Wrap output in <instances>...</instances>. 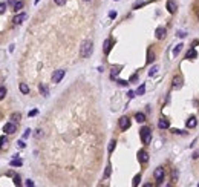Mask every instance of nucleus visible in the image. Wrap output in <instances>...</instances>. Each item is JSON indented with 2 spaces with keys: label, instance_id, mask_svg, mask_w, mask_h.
Here are the masks:
<instances>
[{
  "label": "nucleus",
  "instance_id": "49530a36",
  "mask_svg": "<svg viewBox=\"0 0 199 187\" xmlns=\"http://www.w3.org/2000/svg\"><path fill=\"white\" fill-rule=\"evenodd\" d=\"M8 3H11V5H14V3H15V0H8Z\"/></svg>",
  "mask_w": 199,
  "mask_h": 187
},
{
  "label": "nucleus",
  "instance_id": "ddd939ff",
  "mask_svg": "<svg viewBox=\"0 0 199 187\" xmlns=\"http://www.w3.org/2000/svg\"><path fill=\"white\" fill-rule=\"evenodd\" d=\"M196 124H198V121H196V117H190V118L187 120V127H188V129H193V127H196Z\"/></svg>",
  "mask_w": 199,
  "mask_h": 187
},
{
  "label": "nucleus",
  "instance_id": "7ed1b4c3",
  "mask_svg": "<svg viewBox=\"0 0 199 187\" xmlns=\"http://www.w3.org/2000/svg\"><path fill=\"white\" fill-rule=\"evenodd\" d=\"M64 74H66V71H64V69H58V71H55V72L52 74V81H54V83H60L61 80H63Z\"/></svg>",
  "mask_w": 199,
  "mask_h": 187
},
{
  "label": "nucleus",
  "instance_id": "09e8293b",
  "mask_svg": "<svg viewBox=\"0 0 199 187\" xmlns=\"http://www.w3.org/2000/svg\"><path fill=\"white\" fill-rule=\"evenodd\" d=\"M86 2H87V0H86Z\"/></svg>",
  "mask_w": 199,
  "mask_h": 187
},
{
  "label": "nucleus",
  "instance_id": "6e6552de",
  "mask_svg": "<svg viewBox=\"0 0 199 187\" xmlns=\"http://www.w3.org/2000/svg\"><path fill=\"white\" fill-rule=\"evenodd\" d=\"M26 17H28V15H26L25 12H20V14H17L14 17V20H12V22H14L15 25H20V23H23V22L26 20Z\"/></svg>",
  "mask_w": 199,
  "mask_h": 187
},
{
  "label": "nucleus",
  "instance_id": "cd10ccee",
  "mask_svg": "<svg viewBox=\"0 0 199 187\" xmlns=\"http://www.w3.org/2000/svg\"><path fill=\"white\" fill-rule=\"evenodd\" d=\"M139 181H141V175H136V176L133 178V186L136 187V186L139 184Z\"/></svg>",
  "mask_w": 199,
  "mask_h": 187
},
{
  "label": "nucleus",
  "instance_id": "a19ab883",
  "mask_svg": "<svg viewBox=\"0 0 199 187\" xmlns=\"http://www.w3.org/2000/svg\"><path fill=\"white\" fill-rule=\"evenodd\" d=\"M17 144H19V147H21V149H23L25 146H26V144H25V141H19V143H17Z\"/></svg>",
  "mask_w": 199,
  "mask_h": 187
},
{
  "label": "nucleus",
  "instance_id": "aec40b11",
  "mask_svg": "<svg viewBox=\"0 0 199 187\" xmlns=\"http://www.w3.org/2000/svg\"><path fill=\"white\" fill-rule=\"evenodd\" d=\"M40 92H42L43 97H48V95H49V91H48V87L45 86V84H40Z\"/></svg>",
  "mask_w": 199,
  "mask_h": 187
},
{
  "label": "nucleus",
  "instance_id": "c756f323",
  "mask_svg": "<svg viewBox=\"0 0 199 187\" xmlns=\"http://www.w3.org/2000/svg\"><path fill=\"white\" fill-rule=\"evenodd\" d=\"M118 74H119V69H117V68H115V69L112 71V74H110V77H112V78H115Z\"/></svg>",
  "mask_w": 199,
  "mask_h": 187
},
{
  "label": "nucleus",
  "instance_id": "dca6fc26",
  "mask_svg": "<svg viewBox=\"0 0 199 187\" xmlns=\"http://www.w3.org/2000/svg\"><path fill=\"white\" fill-rule=\"evenodd\" d=\"M103 51H104V54H109V51H110V40H104V44H103Z\"/></svg>",
  "mask_w": 199,
  "mask_h": 187
},
{
  "label": "nucleus",
  "instance_id": "b1692460",
  "mask_svg": "<svg viewBox=\"0 0 199 187\" xmlns=\"http://www.w3.org/2000/svg\"><path fill=\"white\" fill-rule=\"evenodd\" d=\"M6 143H8V138L5 135H2V137H0V147H3Z\"/></svg>",
  "mask_w": 199,
  "mask_h": 187
},
{
  "label": "nucleus",
  "instance_id": "473e14b6",
  "mask_svg": "<svg viewBox=\"0 0 199 187\" xmlns=\"http://www.w3.org/2000/svg\"><path fill=\"white\" fill-rule=\"evenodd\" d=\"M110 175V166H107L106 167V172H104V178H107Z\"/></svg>",
  "mask_w": 199,
  "mask_h": 187
},
{
  "label": "nucleus",
  "instance_id": "72a5a7b5",
  "mask_svg": "<svg viewBox=\"0 0 199 187\" xmlns=\"http://www.w3.org/2000/svg\"><path fill=\"white\" fill-rule=\"evenodd\" d=\"M178 37H181V38H184V37H187V34H185L184 31H178Z\"/></svg>",
  "mask_w": 199,
  "mask_h": 187
},
{
  "label": "nucleus",
  "instance_id": "0eeeda50",
  "mask_svg": "<svg viewBox=\"0 0 199 187\" xmlns=\"http://www.w3.org/2000/svg\"><path fill=\"white\" fill-rule=\"evenodd\" d=\"M138 159H139V163L145 164L149 161V153L145 152V150H139V152H138Z\"/></svg>",
  "mask_w": 199,
  "mask_h": 187
},
{
  "label": "nucleus",
  "instance_id": "de8ad7c7",
  "mask_svg": "<svg viewBox=\"0 0 199 187\" xmlns=\"http://www.w3.org/2000/svg\"><path fill=\"white\" fill-rule=\"evenodd\" d=\"M115 2H118V0H115Z\"/></svg>",
  "mask_w": 199,
  "mask_h": 187
},
{
  "label": "nucleus",
  "instance_id": "2eb2a0df",
  "mask_svg": "<svg viewBox=\"0 0 199 187\" xmlns=\"http://www.w3.org/2000/svg\"><path fill=\"white\" fill-rule=\"evenodd\" d=\"M135 120L138 123H144L145 121V115L143 114V112H138V114H135Z\"/></svg>",
  "mask_w": 199,
  "mask_h": 187
},
{
  "label": "nucleus",
  "instance_id": "7c9ffc66",
  "mask_svg": "<svg viewBox=\"0 0 199 187\" xmlns=\"http://www.w3.org/2000/svg\"><path fill=\"white\" fill-rule=\"evenodd\" d=\"M115 144H117L115 141H110V144H109V152H112V150L115 149Z\"/></svg>",
  "mask_w": 199,
  "mask_h": 187
},
{
  "label": "nucleus",
  "instance_id": "bb28decb",
  "mask_svg": "<svg viewBox=\"0 0 199 187\" xmlns=\"http://www.w3.org/2000/svg\"><path fill=\"white\" fill-rule=\"evenodd\" d=\"M158 69H159V68H158V66H153V68H152V69H150V71H149V75H150V77H152V75H155V74H156V72H158Z\"/></svg>",
  "mask_w": 199,
  "mask_h": 187
},
{
  "label": "nucleus",
  "instance_id": "4be33fe9",
  "mask_svg": "<svg viewBox=\"0 0 199 187\" xmlns=\"http://www.w3.org/2000/svg\"><path fill=\"white\" fill-rule=\"evenodd\" d=\"M144 92H145V86H144V84H141V86L136 89V95H143Z\"/></svg>",
  "mask_w": 199,
  "mask_h": 187
},
{
  "label": "nucleus",
  "instance_id": "a18cd8bd",
  "mask_svg": "<svg viewBox=\"0 0 199 187\" xmlns=\"http://www.w3.org/2000/svg\"><path fill=\"white\" fill-rule=\"evenodd\" d=\"M193 158H199V150H198V152H194V153H193Z\"/></svg>",
  "mask_w": 199,
  "mask_h": 187
},
{
  "label": "nucleus",
  "instance_id": "39448f33",
  "mask_svg": "<svg viewBox=\"0 0 199 187\" xmlns=\"http://www.w3.org/2000/svg\"><path fill=\"white\" fill-rule=\"evenodd\" d=\"M153 175H155V180H156L158 182H161L162 180H164V176H165V172H164L162 167H156L155 172H153Z\"/></svg>",
  "mask_w": 199,
  "mask_h": 187
},
{
  "label": "nucleus",
  "instance_id": "423d86ee",
  "mask_svg": "<svg viewBox=\"0 0 199 187\" xmlns=\"http://www.w3.org/2000/svg\"><path fill=\"white\" fill-rule=\"evenodd\" d=\"M3 130H5L6 133H14L17 130V126L14 123H6L5 126H3Z\"/></svg>",
  "mask_w": 199,
  "mask_h": 187
},
{
  "label": "nucleus",
  "instance_id": "37998d69",
  "mask_svg": "<svg viewBox=\"0 0 199 187\" xmlns=\"http://www.w3.org/2000/svg\"><path fill=\"white\" fill-rule=\"evenodd\" d=\"M119 84H121V86H127V81H124V80H119L118 81Z\"/></svg>",
  "mask_w": 199,
  "mask_h": 187
},
{
  "label": "nucleus",
  "instance_id": "58836bf2",
  "mask_svg": "<svg viewBox=\"0 0 199 187\" xmlns=\"http://www.w3.org/2000/svg\"><path fill=\"white\" fill-rule=\"evenodd\" d=\"M29 133H31V130H29V129H26L25 133H23V138H28V137H29Z\"/></svg>",
  "mask_w": 199,
  "mask_h": 187
},
{
  "label": "nucleus",
  "instance_id": "a878e982",
  "mask_svg": "<svg viewBox=\"0 0 199 187\" xmlns=\"http://www.w3.org/2000/svg\"><path fill=\"white\" fill-rule=\"evenodd\" d=\"M172 181H173V182L178 181V170H176V169H175L173 172H172Z\"/></svg>",
  "mask_w": 199,
  "mask_h": 187
},
{
  "label": "nucleus",
  "instance_id": "f257e3e1",
  "mask_svg": "<svg viewBox=\"0 0 199 187\" xmlns=\"http://www.w3.org/2000/svg\"><path fill=\"white\" fill-rule=\"evenodd\" d=\"M92 51H94V43H92L90 40H86V42H83V44H81L80 55H81L83 59H87V57L92 54Z\"/></svg>",
  "mask_w": 199,
  "mask_h": 187
},
{
  "label": "nucleus",
  "instance_id": "5701e85b",
  "mask_svg": "<svg viewBox=\"0 0 199 187\" xmlns=\"http://www.w3.org/2000/svg\"><path fill=\"white\" fill-rule=\"evenodd\" d=\"M5 95H6V87L0 86V100H3V98H5Z\"/></svg>",
  "mask_w": 199,
  "mask_h": 187
},
{
  "label": "nucleus",
  "instance_id": "ea45409f",
  "mask_svg": "<svg viewBox=\"0 0 199 187\" xmlns=\"http://www.w3.org/2000/svg\"><path fill=\"white\" fill-rule=\"evenodd\" d=\"M135 94H136V92H133V91H130L129 94H127V95H129V98H133V97H135Z\"/></svg>",
  "mask_w": 199,
  "mask_h": 187
},
{
  "label": "nucleus",
  "instance_id": "393cba45",
  "mask_svg": "<svg viewBox=\"0 0 199 187\" xmlns=\"http://www.w3.org/2000/svg\"><path fill=\"white\" fill-rule=\"evenodd\" d=\"M152 61H153V52L152 51H147V63H152Z\"/></svg>",
  "mask_w": 199,
  "mask_h": 187
},
{
  "label": "nucleus",
  "instance_id": "f03ea898",
  "mask_svg": "<svg viewBox=\"0 0 199 187\" xmlns=\"http://www.w3.org/2000/svg\"><path fill=\"white\" fill-rule=\"evenodd\" d=\"M141 133V140H143L144 144H150V141H152V130H150L149 127H143L139 130Z\"/></svg>",
  "mask_w": 199,
  "mask_h": 187
},
{
  "label": "nucleus",
  "instance_id": "1a4fd4ad",
  "mask_svg": "<svg viewBox=\"0 0 199 187\" xmlns=\"http://www.w3.org/2000/svg\"><path fill=\"white\" fill-rule=\"evenodd\" d=\"M165 28H162V26H159V28H156V31H155V35H156V38H159V40H162L165 37Z\"/></svg>",
  "mask_w": 199,
  "mask_h": 187
},
{
  "label": "nucleus",
  "instance_id": "a211bd4d",
  "mask_svg": "<svg viewBox=\"0 0 199 187\" xmlns=\"http://www.w3.org/2000/svg\"><path fill=\"white\" fill-rule=\"evenodd\" d=\"M21 164H23V161H21V159H12V161L9 163V166H11V167H20Z\"/></svg>",
  "mask_w": 199,
  "mask_h": 187
},
{
  "label": "nucleus",
  "instance_id": "9b49d317",
  "mask_svg": "<svg viewBox=\"0 0 199 187\" xmlns=\"http://www.w3.org/2000/svg\"><path fill=\"white\" fill-rule=\"evenodd\" d=\"M181 86H182V78L176 75V77L173 78V89H176V91H178V89H181Z\"/></svg>",
  "mask_w": 199,
  "mask_h": 187
},
{
  "label": "nucleus",
  "instance_id": "c03bdc74",
  "mask_svg": "<svg viewBox=\"0 0 199 187\" xmlns=\"http://www.w3.org/2000/svg\"><path fill=\"white\" fill-rule=\"evenodd\" d=\"M143 5H144L143 2H138V3H135V6H133V8H139V6H143Z\"/></svg>",
  "mask_w": 199,
  "mask_h": 187
},
{
  "label": "nucleus",
  "instance_id": "6ab92c4d",
  "mask_svg": "<svg viewBox=\"0 0 199 187\" xmlns=\"http://www.w3.org/2000/svg\"><path fill=\"white\" fill-rule=\"evenodd\" d=\"M23 5H25V3H23V2H21V0H20V2H15L14 5H12V8H14V11L17 12V11H20L21 8H23Z\"/></svg>",
  "mask_w": 199,
  "mask_h": 187
},
{
  "label": "nucleus",
  "instance_id": "c9c22d12",
  "mask_svg": "<svg viewBox=\"0 0 199 187\" xmlns=\"http://www.w3.org/2000/svg\"><path fill=\"white\" fill-rule=\"evenodd\" d=\"M14 184L15 186H20V178L19 176H14Z\"/></svg>",
  "mask_w": 199,
  "mask_h": 187
},
{
  "label": "nucleus",
  "instance_id": "412c9836",
  "mask_svg": "<svg viewBox=\"0 0 199 187\" xmlns=\"http://www.w3.org/2000/svg\"><path fill=\"white\" fill-rule=\"evenodd\" d=\"M182 46H184V44H182V43H179L178 46L175 48V51H173V57H178V54L181 52V49H182Z\"/></svg>",
  "mask_w": 199,
  "mask_h": 187
},
{
  "label": "nucleus",
  "instance_id": "f8f14e48",
  "mask_svg": "<svg viewBox=\"0 0 199 187\" xmlns=\"http://www.w3.org/2000/svg\"><path fill=\"white\" fill-rule=\"evenodd\" d=\"M158 127H159V129H169V127H170L169 120H165V118L159 120V121H158Z\"/></svg>",
  "mask_w": 199,
  "mask_h": 187
},
{
  "label": "nucleus",
  "instance_id": "9d476101",
  "mask_svg": "<svg viewBox=\"0 0 199 187\" xmlns=\"http://www.w3.org/2000/svg\"><path fill=\"white\" fill-rule=\"evenodd\" d=\"M176 8H178V6H176V3L173 2V0H169V2H167V11H169L170 14H175Z\"/></svg>",
  "mask_w": 199,
  "mask_h": 187
},
{
  "label": "nucleus",
  "instance_id": "20e7f679",
  "mask_svg": "<svg viewBox=\"0 0 199 187\" xmlns=\"http://www.w3.org/2000/svg\"><path fill=\"white\" fill-rule=\"evenodd\" d=\"M118 124H119V129H121V130H127V129L130 127V120L127 117H121L118 120Z\"/></svg>",
  "mask_w": 199,
  "mask_h": 187
},
{
  "label": "nucleus",
  "instance_id": "c85d7f7f",
  "mask_svg": "<svg viewBox=\"0 0 199 187\" xmlns=\"http://www.w3.org/2000/svg\"><path fill=\"white\" fill-rule=\"evenodd\" d=\"M5 11H6V3H0V14H3Z\"/></svg>",
  "mask_w": 199,
  "mask_h": 187
},
{
  "label": "nucleus",
  "instance_id": "2f4dec72",
  "mask_svg": "<svg viewBox=\"0 0 199 187\" xmlns=\"http://www.w3.org/2000/svg\"><path fill=\"white\" fill-rule=\"evenodd\" d=\"M54 2H55L57 5H58V6H63L64 3H66V0H54Z\"/></svg>",
  "mask_w": 199,
  "mask_h": 187
},
{
  "label": "nucleus",
  "instance_id": "4c0bfd02",
  "mask_svg": "<svg viewBox=\"0 0 199 187\" xmlns=\"http://www.w3.org/2000/svg\"><path fill=\"white\" fill-rule=\"evenodd\" d=\"M25 186H28V187H32V186H34V182L31 181V180H28V181L25 182Z\"/></svg>",
  "mask_w": 199,
  "mask_h": 187
},
{
  "label": "nucleus",
  "instance_id": "e433bc0d",
  "mask_svg": "<svg viewBox=\"0 0 199 187\" xmlns=\"http://www.w3.org/2000/svg\"><path fill=\"white\" fill-rule=\"evenodd\" d=\"M109 17H110V19H115V17H117V12H115V11H110V12H109Z\"/></svg>",
  "mask_w": 199,
  "mask_h": 187
},
{
  "label": "nucleus",
  "instance_id": "f3484780",
  "mask_svg": "<svg viewBox=\"0 0 199 187\" xmlns=\"http://www.w3.org/2000/svg\"><path fill=\"white\" fill-rule=\"evenodd\" d=\"M20 92L21 94H29V86L26 83H20Z\"/></svg>",
  "mask_w": 199,
  "mask_h": 187
},
{
  "label": "nucleus",
  "instance_id": "79ce46f5",
  "mask_svg": "<svg viewBox=\"0 0 199 187\" xmlns=\"http://www.w3.org/2000/svg\"><path fill=\"white\" fill-rule=\"evenodd\" d=\"M12 120H20V114H14L12 115Z\"/></svg>",
  "mask_w": 199,
  "mask_h": 187
},
{
  "label": "nucleus",
  "instance_id": "f704fd0d",
  "mask_svg": "<svg viewBox=\"0 0 199 187\" xmlns=\"http://www.w3.org/2000/svg\"><path fill=\"white\" fill-rule=\"evenodd\" d=\"M37 114H38V110H37V109H34V110H31V112H29V117H35Z\"/></svg>",
  "mask_w": 199,
  "mask_h": 187
},
{
  "label": "nucleus",
  "instance_id": "4468645a",
  "mask_svg": "<svg viewBox=\"0 0 199 187\" xmlns=\"http://www.w3.org/2000/svg\"><path fill=\"white\" fill-rule=\"evenodd\" d=\"M196 57H198V52H196V49H194V48H192V49L187 52V59H188V60H194Z\"/></svg>",
  "mask_w": 199,
  "mask_h": 187
}]
</instances>
